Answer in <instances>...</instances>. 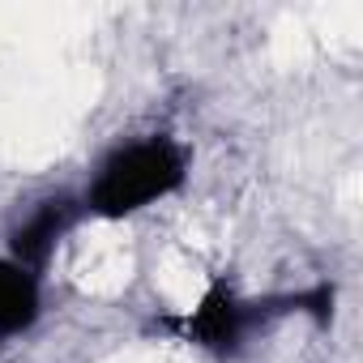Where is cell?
<instances>
[{"label": "cell", "instance_id": "obj_2", "mask_svg": "<svg viewBox=\"0 0 363 363\" xmlns=\"http://www.w3.org/2000/svg\"><path fill=\"white\" fill-rule=\"evenodd\" d=\"M73 218H77V206L69 201V197H52V201H43L18 231H13V257H18V265H43L48 261V252L60 244V235L73 227Z\"/></svg>", "mask_w": 363, "mask_h": 363}, {"label": "cell", "instance_id": "obj_4", "mask_svg": "<svg viewBox=\"0 0 363 363\" xmlns=\"http://www.w3.org/2000/svg\"><path fill=\"white\" fill-rule=\"evenodd\" d=\"M39 316V282L26 265L0 261V337L30 329Z\"/></svg>", "mask_w": 363, "mask_h": 363}, {"label": "cell", "instance_id": "obj_1", "mask_svg": "<svg viewBox=\"0 0 363 363\" xmlns=\"http://www.w3.org/2000/svg\"><path fill=\"white\" fill-rule=\"evenodd\" d=\"M184 184V154L171 137H145L120 145L90 189V210L103 218H128Z\"/></svg>", "mask_w": 363, "mask_h": 363}, {"label": "cell", "instance_id": "obj_3", "mask_svg": "<svg viewBox=\"0 0 363 363\" xmlns=\"http://www.w3.org/2000/svg\"><path fill=\"white\" fill-rule=\"evenodd\" d=\"M248 308L227 291V286H214L206 299H201V308H197V316H189V333L201 342V346H214V350H231L240 337H244V329H248Z\"/></svg>", "mask_w": 363, "mask_h": 363}]
</instances>
